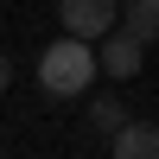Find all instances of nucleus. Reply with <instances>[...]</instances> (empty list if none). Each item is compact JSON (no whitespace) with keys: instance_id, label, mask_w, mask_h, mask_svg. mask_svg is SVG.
I'll return each instance as SVG.
<instances>
[{"instance_id":"nucleus-1","label":"nucleus","mask_w":159,"mask_h":159,"mask_svg":"<svg viewBox=\"0 0 159 159\" xmlns=\"http://www.w3.org/2000/svg\"><path fill=\"white\" fill-rule=\"evenodd\" d=\"M102 76V64H96V51H89V38H76V32H64V38H51L45 51H38V89L45 96H89V83Z\"/></svg>"},{"instance_id":"nucleus-2","label":"nucleus","mask_w":159,"mask_h":159,"mask_svg":"<svg viewBox=\"0 0 159 159\" xmlns=\"http://www.w3.org/2000/svg\"><path fill=\"white\" fill-rule=\"evenodd\" d=\"M57 25L96 45L102 32H115V25H121V0H57Z\"/></svg>"},{"instance_id":"nucleus-3","label":"nucleus","mask_w":159,"mask_h":159,"mask_svg":"<svg viewBox=\"0 0 159 159\" xmlns=\"http://www.w3.org/2000/svg\"><path fill=\"white\" fill-rule=\"evenodd\" d=\"M140 38L127 32V25H115V32H102V51H96V64H102V76H115V83H127V76H140L147 64H140Z\"/></svg>"},{"instance_id":"nucleus-4","label":"nucleus","mask_w":159,"mask_h":159,"mask_svg":"<svg viewBox=\"0 0 159 159\" xmlns=\"http://www.w3.org/2000/svg\"><path fill=\"white\" fill-rule=\"evenodd\" d=\"M108 147H115V159H159V127L153 121H127Z\"/></svg>"},{"instance_id":"nucleus-5","label":"nucleus","mask_w":159,"mask_h":159,"mask_svg":"<svg viewBox=\"0 0 159 159\" xmlns=\"http://www.w3.org/2000/svg\"><path fill=\"white\" fill-rule=\"evenodd\" d=\"M121 25L140 45H159V0H121Z\"/></svg>"},{"instance_id":"nucleus-6","label":"nucleus","mask_w":159,"mask_h":159,"mask_svg":"<svg viewBox=\"0 0 159 159\" xmlns=\"http://www.w3.org/2000/svg\"><path fill=\"white\" fill-rule=\"evenodd\" d=\"M127 121H134V115L121 108V96H89V127H96L102 140H115V134H121Z\"/></svg>"},{"instance_id":"nucleus-7","label":"nucleus","mask_w":159,"mask_h":159,"mask_svg":"<svg viewBox=\"0 0 159 159\" xmlns=\"http://www.w3.org/2000/svg\"><path fill=\"white\" fill-rule=\"evenodd\" d=\"M7 83H13V57L0 51V89H7Z\"/></svg>"}]
</instances>
